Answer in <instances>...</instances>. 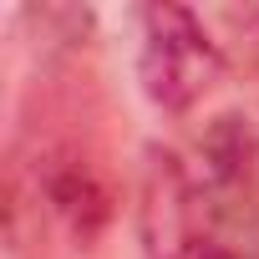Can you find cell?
Returning a JSON list of instances; mask_svg holds the SVG:
<instances>
[{"instance_id": "2", "label": "cell", "mask_w": 259, "mask_h": 259, "mask_svg": "<svg viewBox=\"0 0 259 259\" xmlns=\"http://www.w3.org/2000/svg\"><path fill=\"white\" fill-rule=\"evenodd\" d=\"M138 81L158 112H188L224 76V51L188 6H143L138 11Z\"/></svg>"}, {"instance_id": "4", "label": "cell", "mask_w": 259, "mask_h": 259, "mask_svg": "<svg viewBox=\"0 0 259 259\" xmlns=\"http://www.w3.org/2000/svg\"><path fill=\"white\" fill-rule=\"evenodd\" d=\"M229 21H234L239 31H249V36H254V46H259V6H244V11H229Z\"/></svg>"}, {"instance_id": "1", "label": "cell", "mask_w": 259, "mask_h": 259, "mask_svg": "<svg viewBox=\"0 0 259 259\" xmlns=\"http://www.w3.org/2000/svg\"><path fill=\"white\" fill-rule=\"evenodd\" d=\"M112 219V183L92 153L76 143H51L26 158H11L6 173V234L16 254L41 244L46 229L66 234L71 244H92Z\"/></svg>"}, {"instance_id": "3", "label": "cell", "mask_w": 259, "mask_h": 259, "mask_svg": "<svg viewBox=\"0 0 259 259\" xmlns=\"http://www.w3.org/2000/svg\"><path fill=\"white\" fill-rule=\"evenodd\" d=\"M138 234L148 259H183L203 234V188L183 168L178 153L153 148L143 168V203H138Z\"/></svg>"}]
</instances>
